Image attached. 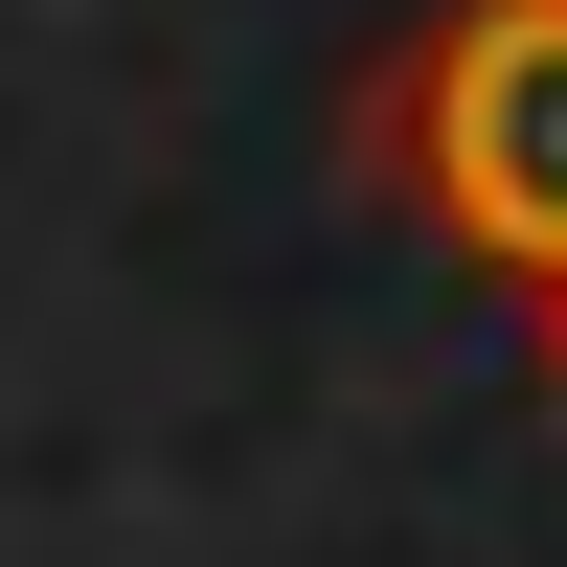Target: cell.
Instances as JSON below:
<instances>
[{
    "mask_svg": "<svg viewBox=\"0 0 567 567\" xmlns=\"http://www.w3.org/2000/svg\"><path fill=\"white\" fill-rule=\"evenodd\" d=\"M363 159H386L523 318H567V0H432V23L363 69Z\"/></svg>",
    "mask_w": 567,
    "mask_h": 567,
    "instance_id": "cell-1",
    "label": "cell"
},
{
    "mask_svg": "<svg viewBox=\"0 0 567 567\" xmlns=\"http://www.w3.org/2000/svg\"><path fill=\"white\" fill-rule=\"evenodd\" d=\"M545 363H567V318H545Z\"/></svg>",
    "mask_w": 567,
    "mask_h": 567,
    "instance_id": "cell-2",
    "label": "cell"
}]
</instances>
